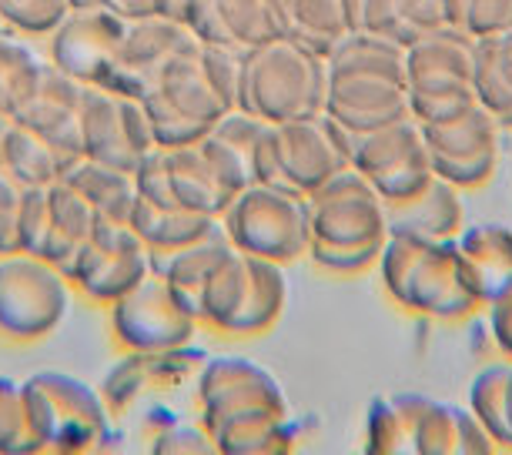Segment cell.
<instances>
[{
    "mask_svg": "<svg viewBox=\"0 0 512 455\" xmlns=\"http://www.w3.org/2000/svg\"><path fill=\"white\" fill-rule=\"evenodd\" d=\"M44 455H98L114 439V412L98 385L71 372H34L24 379Z\"/></svg>",
    "mask_w": 512,
    "mask_h": 455,
    "instance_id": "52a82bcc",
    "label": "cell"
},
{
    "mask_svg": "<svg viewBox=\"0 0 512 455\" xmlns=\"http://www.w3.org/2000/svg\"><path fill=\"white\" fill-rule=\"evenodd\" d=\"M201 41L191 34L188 24L171 21V17L148 14L138 21H128L121 44V87L118 94L141 98L148 84L168 67L175 57L191 54Z\"/></svg>",
    "mask_w": 512,
    "mask_h": 455,
    "instance_id": "7402d4cb",
    "label": "cell"
},
{
    "mask_svg": "<svg viewBox=\"0 0 512 455\" xmlns=\"http://www.w3.org/2000/svg\"><path fill=\"white\" fill-rule=\"evenodd\" d=\"M345 168H349V134L325 114L268 124L251 154L255 185L288 191L298 198H308Z\"/></svg>",
    "mask_w": 512,
    "mask_h": 455,
    "instance_id": "8992f818",
    "label": "cell"
},
{
    "mask_svg": "<svg viewBox=\"0 0 512 455\" xmlns=\"http://www.w3.org/2000/svg\"><path fill=\"white\" fill-rule=\"evenodd\" d=\"M191 4H195V0H151V11L161 14V17H171V21L188 24Z\"/></svg>",
    "mask_w": 512,
    "mask_h": 455,
    "instance_id": "f6af8a7d",
    "label": "cell"
},
{
    "mask_svg": "<svg viewBox=\"0 0 512 455\" xmlns=\"http://www.w3.org/2000/svg\"><path fill=\"white\" fill-rule=\"evenodd\" d=\"M201 47V44H198ZM198 47L175 57L141 94V104L151 118L158 148H188L215 128V121L231 111L205 81L198 67Z\"/></svg>",
    "mask_w": 512,
    "mask_h": 455,
    "instance_id": "8fae6325",
    "label": "cell"
},
{
    "mask_svg": "<svg viewBox=\"0 0 512 455\" xmlns=\"http://www.w3.org/2000/svg\"><path fill=\"white\" fill-rule=\"evenodd\" d=\"M128 225L151 255H164V251H178L208 238L211 231H218V218L198 215V211H188L181 205H151V201L138 198Z\"/></svg>",
    "mask_w": 512,
    "mask_h": 455,
    "instance_id": "4dcf8cb0",
    "label": "cell"
},
{
    "mask_svg": "<svg viewBox=\"0 0 512 455\" xmlns=\"http://www.w3.org/2000/svg\"><path fill=\"white\" fill-rule=\"evenodd\" d=\"M144 278H151V251L141 245L128 221L98 218L88 245L67 268V282L74 285V292L104 308L134 292Z\"/></svg>",
    "mask_w": 512,
    "mask_h": 455,
    "instance_id": "e0dca14e",
    "label": "cell"
},
{
    "mask_svg": "<svg viewBox=\"0 0 512 455\" xmlns=\"http://www.w3.org/2000/svg\"><path fill=\"white\" fill-rule=\"evenodd\" d=\"M11 124H14V118H11V114H7L4 108H0V134H4L7 128H11Z\"/></svg>",
    "mask_w": 512,
    "mask_h": 455,
    "instance_id": "681fc988",
    "label": "cell"
},
{
    "mask_svg": "<svg viewBox=\"0 0 512 455\" xmlns=\"http://www.w3.org/2000/svg\"><path fill=\"white\" fill-rule=\"evenodd\" d=\"M221 455H295L302 442L298 415L248 412L208 429Z\"/></svg>",
    "mask_w": 512,
    "mask_h": 455,
    "instance_id": "f1b7e54d",
    "label": "cell"
},
{
    "mask_svg": "<svg viewBox=\"0 0 512 455\" xmlns=\"http://www.w3.org/2000/svg\"><path fill=\"white\" fill-rule=\"evenodd\" d=\"M325 64V118L338 124L349 138L412 118L402 44L379 34L349 31L332 47Z\"/></svg>",
    "mask_w": 512,
    "mask_h": 455,
    "instance_id": "6da1fadb",
    "label": "cell"
},
{
    "mask_svg": "<svg viewBox=\"0 0 512 455\" xmlns=\"http://www.w3.org/2000/svg\"><path fill=\"white\" fill-rule=\"evenodd\" d=\"M422 392L379 395L365 409L362 449L359 455H412V419Z\"/></svg>",
    "mask_w": 512,
    "mask_h": 455,
    "instance_id": "e575fe53",
    "label": "cell"
},
{
    "mask_svg": "<svg viewBox=\"0 0 512 455\" xmlns=\"http://www.w3.org/2000/svg\"><path fill=\"white\" fill-rule=\"evenodd\" d=\"M482 312H486L492 342H496L502 358L512 362V288H509L506 295H499L496 302H489L486 308H482Z\"/></svg>",
    "mask_w": 512,
    "mask_h": 455,
    "instance_id": "ee69618b",
    "label": "cell"
},
{
    "mask_svg": "<svg viewBox=\"0 0 512 455\" xmlns=\"http://www.w3.org/2000/svg\"><path fill=\"white\" fill-rule=\"evenodd\" d=\"M164 158H168V178H171V198H175V205L208 218H221V211L228 208L235 191L221 181V174L208 161L205 148L201 144L164 148Z\"/></svg>",
    "mask_w": 512,
    "mask_h": 455,
    "instance_id": "83f0119b",
    "label": "cell"
},
{
    "mask_svg": "<svg viewBox=\"0 0 512 455\" xmlns=\"http://www.w3.org/2000/svg\"><path fill=\"white\" fill-rule=\"evenodd\" d=\"M349 168L359 171L379 191L385 205H402L436 178L422 141V128L412 118L349 138Z\"/></svg>",
    "mask_w": 512,
    "mask_h": 455,
    "instance_id": "9a60e30c",
    "label": "cell"
},
{
    "mask_svg": "<svg viewBox=\"0 0 512 455\" xmlns=\"http://www.w3.org/2000/svg\"><path fill=\"white\" fill-rule=\"evenodd\" d=\"M412 455H499L469 405L422 395L412 419Z\"/></svg>",
    "mask_w": 512,
    "mask_h": 455,
    "instance_id": "cb8c5ba5",
    "label": "cell"
},
{
    "mask_svg": "<svg viewBox=\"0 0 512 455\" xmlns=\"http://www.w3.org/2000/svg\"><path fill=\"white\" fill-rule=\"evenodd\" d=\"M4 4H11V0H0V7H4Z\"/></svg>",
    "mask_w": 512,
    "mask_h": 455,
    "instance_id": "f907efd6",
    "label": "cell"
},
{
    "mask_svg": "<svg viewBox=\"0 0 512 455\" xmlns=\"http://www.w3.org/2000/svg\"><path fill=\"white\" fill-rule=\"evenodd\" d=\"M98 455H101V452H98Z\"/></svg>",
    "mask_w": 512,
    "mask_h": 455,
    "instance_id": "f5cc1de1",
    "label": "cell"
},
{
    "mask_svg": "<svg viewBox=\"0 0 512 455\" xmlns=\"http://www.w3.org/2000/svg\"><path fill=\"white\" fill-rule=\"evenodd\" d=\"M241 61L245 54L231 51L221 44H201L198 47V67L205 81L215 87V94L228 108H238V87H241Z\"/></svg>",
    "mask_w": 512,
    "mask_h": 455,
    "instance_id": "ab89813d",
    "label": "cell"
},
{
    "mask_svg": "<svg viewBox=\"0 0 512 455\" xmlns=\"http://www.w3.org/2000/svg\"><path fill=\"white\" fill-rule=\"evenodd\" d=\"M476 37L442 24L405 47V91L415 124L452 118L476 104Z\"/></svg>",
    "mask_w": 512,
    "mask_h": 455,
    "instance_id": "ba28073f",
    "label": "cell"
},
{
    "mask_svg": "<svg viewBox=\"0 0 512 455\" xmlns=\"http://www.w3.org/2000/svg\"><path fill=\"white\" fill-rule=\"evenodd\" d=\"M188 27L201 44L248 54L282 37V0H195Z\"/></svg>",
    "mask_w": 512,
    "mask_h": 455,
    "instance_id": "44dd1931",
    "label": "cell"
},
{
    "mask_svg": "<svg viewBox=\"0 0 512 455\" xmlns=\"http://www.w3.org/2000/svg\"><path fill=\"white\" fill-rule=\"evenodd\" d=\"M355 455H359V452H355Z\"/></svg>",
    "mask_w": 512,
    "mask_h": 455,
    "instance_id": "816d5d0a",
    "label": "cell"
},
{
    "mask_svg": "<svg viewBox=\"0 0 512 455\" xmlns=\"http://www.w3.org/2000/svg\"><path fill=\"white\" fill-rule=\"evenodd\" d=\"M328 64L308 47L278 37L241 61L238 108L265 124H285L325 114Z\"/></svg>",
    "mask_w": 512,
    "mask_h": 455,
    "instance_id": "277c9868",
    "label": "cell"
},
{
    "mask_svg": "<svg viewBox=\"0 0 512 455\" xmlns=\"http://www.w3.org/2000/svg\"><path fill=\"white\" fill-rule=\"evenodd\" d=\"M71 4V11H88V7H98L104 0H67Z\"/></svg>",
    "mask_w": 512,
    "mask_h": 455,
    "instance_id": "c3c4849f",
    "label": "cell"
},
{
    "mask_svg": "<svg viewBox=\"0 0 512 455\" xmlns=\"http://www.w3.org/2000/svg\"><path fill=\"white\" fill-rule=\"evenodd\" d=\"M67 14H71L67 0H11L0 7V24L21 37L47 41L67 21Z\"/></svg>",
    "mask_w": 512,
    "mask_h": 455,
    "instance_id": "f35d334b",
    "label": "cell"
},
{
    "mask_svg": "<svg viewBox=\"0 0 512 455\" xmlns=\"http://www.w3.org/2000/svg\"><path fill=\"white\" fill-rule=\"evenodd\" d=\"M21 205L24 188L0 174V258L21 251Z\"/></svg>",
    "mask_w": 512,
    "mask_h": 455,
    "instance_id": "7bdbcfd3",
    "label": "cell"
},
{
    "mask_svg": "<svg viewBox=\"0 0 512 455\" xmlns=\"http://www.w3.org/2000/svg\"><path fill=\"white\" fill-rule=\"evenodd\" d=\"M449 27L469 37H492L512 31V0H442Z\"/></svg>",
    "mask_w": 512,
    "mask_h": 455,
    "instance_id": "74e56055",
    "label": "cell"
},
{
    "mask_svg": "<svg viewBox=\"0 0 512 455\" xmlns=\"http://www.w3.org/2000/svg\"><path fill=\"white\" fill-rule=\"evenodd\" d=\"M74 154L57 148L44 134H37L24 124H11L0 134V174L17 181L24 191L31 188H51L64 181V171L71 168Z\"/></svg>",
    "mask_w": 512,
    "mask_h": 455,
    "instance_id": "4316f807",
    "label": "cell"
},
{
    "mask_svg": "<svg viewBox=\"0 0 512 455\" xmlns=\"http://www.w3.org/2000/svg\"><path fill=\"white\" fill-rule=\"evenodd\" d=\"M74 305V285L37 255L0 258V338L34 345L54 335Z\"/></svg>",
    "mask_w": 512,
    "mask_h": 455,
    "instance_id": "30bf717a",
    "label": "cell"
},
{
    "mask_svg": "<svg viewBox=\"0 0 512 455\" xmlns=\"http://www.w3.org/2000/svg\"><path fill=\"white\" fill-rule=\"evenodd\" d=\"M0 455H44L24 382L0 375Z\"/></svg>",
    "mask_w": 512,
    "mask_h": 455,
    "instance_id": "8d00e7d4",
    "label": "cell"
},
{
    "mask_svg": "<svg viewBox=\"0 0 512 455\" xmlns=\"http://www.w3.org/2000/svg\"><path fill=\"white\" fill-rule=\"evenodd\" d=\"M195 402H198V422L211 425L235 419L248 412H275L292 415L288 395L282 382L275 379L265 365H258L248 355H208L195 375Z\"/></svg>",
    "mask_w": 512,
    "mask_h": 455,
    "instance_id": "2e32d148",
    "label": "cell"
},
{
    "mask_svg": "<svg viewBox=\"0 0 512 455\" xmlns=\"http://www.w3.org/2000/svg\"><path fill=\"white\" fill-rule=\"evenodd\" d=\"M81 98L84 84H77L74 77H67L47 61L34 91L14 111V121L44 134L47 141H54L57 148H64L74 158H81V131H77L81 128Z\"/></svg>",
    "mask_w": 512,
    "mask_h": 455,
    "instance_id": "603a6c76",
    "label": "cell"
},
{
    "mask_svg": "<svg viewBox=\"0 0 512 455\" xmlns=\"http://www.w3.org/2000/svg\"><path fill=\"white\" fill-rule=\"evenodd\" d=\"M111 11H118L124 21H138V17H148L151 11V0H104Z\"/></svg>",
    "mask_w": 512,
    "mask_h": 455,
    "instance_id": "bcb514c9",
    "label": "cell"
},
{
    "mask_svg": "<svg viewBox=\"0 0 512 455\" xmlns=\"http://www.w3.org/2000/svg\"><path fill=\"white\" fill-rule=\"evenodd\" d=\"M77 131H81V158L111 164V168L131 174L144 154L158 148L141 98L101 91V87H84L81 128Z\"/></svg>",
    "mask_w": 512,
    "mask_h": 455,
    "instance_id": "ac0fdd59",
    "label": "cell"
},
{
    "mask_svg": "<svg viewBox=\"0 0 512 455\" xmlns=\"http://www.w3.org/2000/svg\"><path fill=\"white\" fill-rule=\"evenodd\" d=\"M288 305L285 265L231 251L221 258L198 298V322L218 335L255 338L272 332Z\"/></svg>",
    "mask_w": 512,
    "mask_h": 455,
    "instance_id": "5b68a950",
    "label": "cell"
},
{
    "mask_svg": "<svg viewBox=\"0 0 512 455\" xmlns=\"http://www.w3.org/2000/svg\"><path fill=\"white\" fill-rule=\"evenodd\" d=\"M375 268H379L385 295L409 315L436 318V322H466L482 312L456 241L389 235Z\"/></svg>",
    "mask_w": 512,
    "mask_h": 455,
    "instance_id": "3957f363",
    "label": "cell"
},
{
    "mask_svg": "<svg viewBox=\"0 0 512 455\" xmlns=\"http://www.w3.org/2000/svg\"><path fill=\"white\" fill-rule=\"evenodd\" d=\"M128 21L108 4L71 11L47 37V61L84 87L114 91L121 87V44Z\"/></svg>",
    "mask_w": 512,
    "mask_h": 455,
    "instance_id": "4fadbf2b",
    "label": "cell"
},
{
    "mask_svg": "<svg viewBox=\"0 0 512 455\" xmlns=\"http://www.w3.org/2000/svg\"><path fill=\"white\" fill-rule=\"evenodd\" d=\"M389 235L419 238V241H456L466 228L459 191L442 178H432L429 188L402 205H385Z\"/></svg>",
    "mask_w": 512,
    "mask_h": 455,
    "instance_id": "d4e9b609",
    "label": "cell"
},
{
    "mask_svg": "<svg viewBox=\"0 0 512 455\" xmlns=\"http://www.w3.org/2000/svg\"><path fill=\"white\" fill-rule=\"evenodd\" d=\"M208 358L205 348L195 342L175 352H124L118 362L104 372L101 395L114 415H121L128 405H134L144 392H171L181 382L195 379L201 362Z\"/></svg>",
    "mask_w": 512,
    "mask_h": 455,
    "instance_id": "ffe728a7",
    "label": "cell"
},
{
    "mask_svg": "<svg viewBox=\"0 0 512 455\" xmlns=\"http://www.w3.org/2000/svg\"><path fill=\"white\" fill-rule=\"evenodd\" d=\"M228 251H231V241L225 238V231L218 225V231H211L208 238L195 241V245L164 251V255H151V275L164 278V282L185 298V305L191 312L198 315V298Z\"/></svg>",
    "mask_w": 512,
    "mask_h": 455,
    "instance_id": "f546056e",
    "label": "cell"
},
{
    "mask_svg": "<svg viewBox=\"0 0 512 455\" xmlns=\"http://www.w3.org/2000/svg\"><path fill=\"white\" fill-rule=\"evenodd\" d=\"M459 258L466 265V275L476 288L482 308L496 302L512 288V228L499 221L462 228L456 238Z\"/></svg>",
    "mask_w": 512,
    "mask_h": 455,
    "instance_id": "484cf974",
    "label": "cell"
},
{
    "mask_svg": "<svg viewBox=\"0 0 512 455\" xmlns=\"http://www.w3.org/2000/svg\"><path fill=\"white\" fill-rule=\"evenodd\" d=\"M218 225L241 255L275 265H292L308 255V205L288 191L251 181L228 201Z\"/></svg>",
    "mask_w": 512,
    "mask_h": 455,
    "instance_id": "9c48e42d",
    "label": "cell"
},
{
    "mask_svg": "<svg viewBox=\"0 0 512 455\" xmlns=\"http://www.w3.org/2000/svg\"><path fill=\"white\" fill-rule=\"evenodd\" d=\"M94 225H98V215L64 181H57L51 188L24 191L21 251L51 261L64 275L74 265V258L81 255V248L88 245Z\"/></svg>",
    "mask_w": 512,
    "mask_h": 455,
    "instance_id": "d6986e66",
    "label": "cell"
},
{
    "mask_svg": "<svg viewBox=\"0 0 512 455\" xmlns=\"http://www.w3.org/2000/svg\"><path fill=\"white\" fill-rule=\"evenodd\" d=\"M64 185L74 188L91 205L94 215L104 221H128L134 201H138L131 171L111 168V164L91 158H74L71 168L64 171Z\"/></svg>",
    "mask_w": 512,
    "mask_h": 455,
    "instance_id": "1f68e13d",
    "label": "cell"
},
{
    "mask_svg": "<svg viewBox=\"0 0 512 455\" xmlns=\"http://www.w3.org/2000/svg\"><path fill=\"white\" fill-rule=\"evenodd\" d=\"M44 64H47V57L37 54L27 37L7 31V27L0 24V108L11 114V118L24 104L27 94L34 91Z\"/></svg>",
    "mask_w": 512,
    "mask_h": 455,
    "instance_id": "d590c367",
    "label": "cell"
},
{
    "mask_svg": "<svg viewBox=\"0 0 512 455\" xmlns=\"http://www.w3.org/2000/svg\"><path fill=\"white\" fill-rule=\"evenodd\" d=\"M502 405H506V422H502V445L499 449L512 452V362H509V372H506V395H502Z\"/></svg>",
    "mask_w": 512,
    "mask_h": 455,
    "instance_id": "7dc6e473",
    "label": "cell"
},
{
    "mask_svg": "<svg viewBox=\"0 0 512 455\" xmlns=\"http://www.w3.org/2000/svg\"><path fill=\"white\" fill-rule=\"evenodd\" d=\"M349 34L345 0H282V37L328 57L332 47Z\"/></svg>",
    "mask_w": 512,
    "mask_h": 455,
    "instance_id": "836d02e7",
    "label": "cell"
},
{
    "mask_svg": "<svg viewBox=\"0 0 512 455\" xmlns=\"http://www.w3.org/2000/svg\"><path fill=\"white\" fill-rule=\"evenodd\" d=\"M148 455H221L218 442L198 419H178L168 429L154 432Z\"/></svg>",
    "mask_w": 512,
    "mask_h": 455,
    "instance_id": "60d3db41",
    "label": "cell"
},
{
    "mask_svg": "<svg viewBox=\"0 0 512 455\" xmlns=\"http://www.w3.org/2000/svg\"><path fill=\"white\" fill-rule=\"evenodd\" d=\"M419 128L436 178L456 191H476L489 185L499 164L502 128L479 101L452 118L419 124Z\"/></svg>",
    "mask_w": 512,
    "mask_h": 455,
    "instance_id": "7c38bea8",
    "label": "cell"
},
{
    "mask_svg": "<svg viewBox=\"0 0 512 455\" xmlns=\"http://www.w3.org/2000/svg\"><path fill=\"white\" fill-rule=\"evenodd\" d=\"M446 24L442 0H392V41L409 47L422 34Z\"/></svg>",
    "mask_w": 512,
    "mask_h": 455,
    "instance_id": "b9f144b4",
    "label": "cell"
},
{
    "mask_svg": "<svg viewBox=\"0 0 512 455\" xmlns=\"http://www.w3.org/2000/svg\"><path fill=\"white\" fill-rule=\"evenodd\" d=\"M472 87L476 101L496 118L499 128L512 131V31L476 41Z\"/></svg>",
    "mask_w": 512,
    "mask_h": 455,
    "instance_id": "d6a6232c",
    "label": "cell"
},
{
    "mask_svg": "<svg viewBox=\"0 0 512 455\" xmlns=\"http://www.w3.org/2000/svg\"><path fill=\"white\" fill-rule=\"evenodd\" d=\"M108 325L124 352H175L195 342L201 328L185 298L158 275L108 305Z\"/></svg>",
    "mask_w": 512,
    "mask_h": 455,
    "instance_id": "5bb4252c",
    "label": "cell"
},
{
    "mask_svg": "<svg viewBox=\"0 0 512 455\" xmlns=\"http://www.w3.org/2000/svg\"><path fill=\"white\" fill-rule=\"evenodd\" d=\"M308 205V255L325 275H365L379 265L389 241V215L359 171L345 168L305 198Z\"/></svg>",
    "mask_w": 512,
    "mask_h": 455,
    "instance_id": "7a4b0ae2",
    "label": "cell"
}]
</instances>
